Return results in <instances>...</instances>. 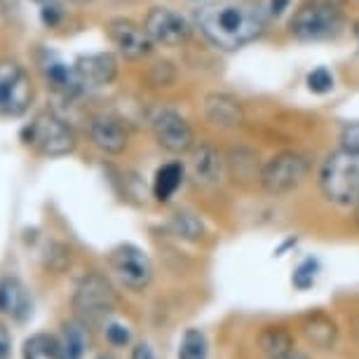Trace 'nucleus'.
I'll return each mask as SVG.
<instances>
[{"mask_svg":"<svg viewBox=\"0 0 359 359\" xmlns=\"http://www.w3.org/2000/svg\"><path fill=\"white\" fill-rule=\"evenodd\" d=\"M270 17L256 0H209L193 15V26L221 52H237L268 31Z\"/></svg>","mask_w":359,"mask_h":359,"instance_id":"nucleus-1","label":"nucleus"},{"mask_svg":"<svg viewBox=\"0 0 359 359\" xmlns=\"http://www.w3.org/2000/svg\"><path fill=\"white\" fill-rule=\"evenodd\" d=\"M348 19L336 0H306L291 12L289 36L298 43H329L343 36Z\"/></svg>","mask_w":359,"mask_h":359,"instance_id":"nucleus-2","label":"nucleus"},{"mask_svg":"<svg viewBox=\"0 0 359 359\" xmlns=\"http://www.w3.org/2000/svg\"><path fill=\"white\" fill-rule=\"evenodd\" d=\"M317 184L324 200L336 207H355L359 202V153L338 148L322 162Z\"/></svg>","mask_w":359,"mask_h":359,"instance_id":"nucleus-3","label":"nucleus"},{"mask_svg":"<svg viewBox=\"0 0 359 359\" xmlns=\"http://www.w3.org/2000/svg\"><path fill=\"white\" fill-rule=\"evenodd\" d=\"M24 144L45 158H66L78 148V137L66 120L52 111H40L22 132Z\"/></svg>","mask_w":359,"mask_h":359,"instance_id":"nucleus-4","label":"nucleus"},{"mask_svg":"<svg viewBox=\"0 0 359 359\" xmlns=\"http://www.w3.org/2000/svg\"><path fill=\"white\" fill-rule=\"evenodd\" d=\"M310 172H313V160L306 153L282 151L275 153L261 167L259 186L263 188V193L273 195V198H284V195L296 193L306 184Z\"/></svg>","mask_w":359,"mask_h":359,"instance_id":"nucleus-5","label":"nucleus"},{"mask_svg":"<svg viewBox=\"0 0 359 359\" xmlns=\"http://www.w3.org/2000/svg\"><path fill=\"white\" fill-rule=\"evenodd\" d=\"M73 310L76 320L85 322L90 329L104 324L115 310V291L108 277L101 273H87L73 294Z\"/></svg>","mask_w":359,"mask_h":359,"instance_id":"nucleus-6","label":"nucleus"},{"mask_svg":"<svg viewBox=\"0 0 359 359\" xmlns=\"http://www.w3.org/2000/svg\"><path fill=\"white\" fill-rule=\"evenodd\" d=\"M151 134L162 151L172 155H186L195 148V132L191 123L176 108L158 106L148 118Z\"/></svg>","mask_w":359,"mask_h":359,"instance_id":"nucleus-7","label":"nucleus"},{"mask_svg":"<svg viewBox=\"0 0 359 359\" xmlns=\"http://www.w3.org/2000/svg\"><path fill=\"white\" fill-rule=\"evenodd\" d=\"M33 104V85L19 62H0V118H22Z\"/></svg>","mask_w":359,"mask_h":359,"instance_id":"nucleus-8","label":"nucleus"},{"mask_svg":"<svg viewBox=\"0 0 359 359\" xmlns=\"http://www.w3.org/2000/svg\"><path fill=\"white\" fill-rule=\"evenodd\" d=\"M115 280L130 291H144L153 282V263L137 245H120L108 256Z\"/></svg>","mask_w":359,"mask_h":359,"instance_id":"nucleus-9","label":"nucleus"},{"mask_svg":"<svg viewBox=\"0 0 359 359\" xmlns=\"http://www.w3.org/2000/svg\"><path fill=\"white\" fill-rule=\"evenodd\" d=\"M106 36L115 47L120 57L130 59V62H141V59L151 57L155 50L153 38L148 36L144 24H137L134 19L115 17L106 22Z\"/></svg>","mask_w":359,"mask_h":359,"instance_id":"nucleus-10","label":"nucleus"},{"mask_svg":"<svg viewBox=\"0 0 359 359\" xmlns=\"http://www.w3.org/2000/svg\"><path fill=\"white\" fill-rule=\"evenodd\" d=\"M144 29L153 38V43L160 47H181L191 38V26H188L186 19L176 10L165 8V5H155V8L148 10Z\"/></svg>","mask_w":359,"mask_h":359,"instance_id":"nucleus-11","label":"nucleus"},{"mask_svg":"<svg viewBox=\"0 0 359 359\" xmlns=\"http://www.w3.org/2000/svg\"><path fill=\"white\" fill-rule=\"evenodd\" d=\"M90 141L106 155H120L130 146V127L125 125L123 118L111 113H99L90 120L87 127Z\"/></svg>","mask_w":359,"mask_h":359,"instance_id":"nucleus-12","label":"nucleus"},{"mask_svg":"<svg viewBox=\"0 0 359 359\" xmlns=\"http://www.w3.org/2000/svg\"><path fill=\"white\" fill-rule=\"evenodd\" d=\"M76 73L83 85V90H99V87L111 85L118 78L120 62L113 52H94L83 54L76 59Z\"/></svg>","mask_w":359,"mask_h":359,"instance_id":"nucleus-13","label":"nucleus"},{"mask_svg":"<svg viewBox=\"0 0 359 359\" xmlns=\"http://www.w3.org/2000/svg\"><path fill=\"white\" fill-rule=\"evenodd\" d=\"M205 120L216 130H237L245 125V106L228 92H209L202 101Z\"/></svg>","mask_w":359,"mask_h":359,"instance_id":"nucleus-14","label":"nucleus"},{"mask_svg":"<svg viewBox=\"0 0 359 359\" xmlns=\"http://www.w3.org/2000/svg\"><path fill=\"white\" fill-rule=\"evenodd\" d=\"M188 169H191V176L198 186L214 188L223 181V176L228 172V165L219 148H214L212 144H200V146L195 144V148L191 151Z\"/></svg>","mask_w":359,"mask_h":359,"instance_id":"nucleus-15","label":"nucleus"},{"mask_svg":"<svg viewBox=\"0 0 359 359\" xmlns=\"http://www.w3.org/2000/svg\"><path fill=\"white\" fill-rule=\"evenodd\" d=\"M40 71H43V78L47 87H52L54 92L66 94V97H73L78 92H85L83 85L78 80L76 66H69L66 62H62L54 54H47V59L40 62Z\"/></svg>","mask_w":359,"mask_h":359,"instance_id":"nucleus-16","label":"nucleus"},{"mask_svg":"<svg viewBox=\"0 0 359 359\" xmlns=\"http://www.w3.org/2000/svg\"><path fill=\"white\" fill-rule=\"evenodd\" d=\"M0 313L15 317L17 322H24L31 315V298L29 291L15 277L0 280Z\"/></svg>","mask_w":359,"mask_h":359,"instance_id":"nucleus-17","label":"nucleus"},{"mask_svg":"<svg viewBox=\"0 0 359 359\" xmlns=\"http://www.w3.org/2000/svg\"><path fill=\"white\" fill-rule=\"evenodd\" d=\"M186 181V167L179 160L165 162L162 167H158L153 179V195L158 202H169L179 193V188Z\"/></svg>","mask_w":359,"mask_h":359,"instance_id":"nucleus-18","label":"nucleus"},{"mask_svg":"<svg viewBox=\"0 0 359 359\" xmlns=\"http://www.w3.org/2000/svg\"><path fill=\"white\" fill-rule=\"evenodd\" d=\"M303 336L308 338L315 348L320 350H331L336 345V338H338V327L331 317L322 315V313H315L310 315L306 322H303Z\"/></svg>","mask_w":359,"mask_h":359,"instance_id":"nucleus-19","label":"nucleus"},{"mask_svg":"<svg viewBox=\"0 0 359 359\" xmlns=\"http://www.w3.org/2000/svg\"><path fill=\"white\" fill-rule=\"evenodd\" d=\"M85 322L73 320L64 324L62 331V359H83L90 348V331Z\"/></svg>","mask_w":359,"mask_h":359,"instance_id":"nucleus-20","label":"nucleus"},{"mask_svg":"<svg viewBox=\"0 0 359 359\" xmlns=\"http://www.w3.org/2000/svg\"><path fill=\"white\" fill-rule=\"evenodd\" d=\"M228 165V174L233 176V181H240V184H249V181H259V155L247 151V148H233L230 155L226 158Z\"/></svg>","mask_w":359,"mask_h":359,"instance_id":"nucleus-21","label":"nucleus"},{"mask_svg":"<svg viewBox=\"0 0 359 359\" xmlns=\"http://www.w3.org/2000/svg\"><path fill=\"white\" fill-rule=\"evenodd\" d=\"M24 359H62V341L50 334H33L24 341Z\"/></svg>","mask_w":359,"mask_h":359,"instance_id":"nucleus-22","label":"nucleus"},{"mask_svg":"<svg viewBox=\"0 0 359 359\" xmlns=\"http://www.w3.org/2000/svg\"><path fill=\"white\" fill-rule=\"evenodd\" d=\"M259 345L268 357H277L294 350V336L282 327H266L259 336Z\"/></svg>","mask_w":359,"mask_h":359,"instance_id":"nucleus-23","label":"nucleus"},{"mask_svg":"<svg viewBox=\"0 0 359 359\" xmlns=\"http://www.w3.org/2000/svg\"><path fill=\"white\" fill-rule=\"evenodd\" d=\"M172 233L176 237H181V240L198 242L205 237V223L193 212H176L172 216Z\"/></svg>","mask_w":359,"mask_h":359,"instance_id":"nucleus-24","label":"nucleus"},{"mask_svg":"<svg viewBox=\"0 0 359 359\" xmlns=\"http://www.w3.org/2000/svg\"><path fill=\"white\" fill-rule=\"evenodd\" d=\"M207 355H209V341L205 331L186 329L179 343V359H207Z\"/></svg>","mask_w":359,"mask_h":359,"instance_id":"nucleus-25","label":"nucleus"},{"mask_svg":"<svg viewBox=\"0 0 359 359\" xmlns=\"http://www.w3.org/2000/svg\"><path fill=\"white\" fill-rule=\"evenodd\" d=\"M43 266L50 273H64L71 266V249L64 242L50 240L43 249Z\"/></svg>","mask_w":359,"mask_h":359,"instance_id":"nucleus-26","label":"nucleus"},{"mask_svg":"<svg viewBox=\"0 0 359 359\" xmlns=\"http://www.w3.org/2000/svg\"><path fill=\"white\" fill-rule=\"evenodd\" d=\"M317 275H320V261H317L315 256H308V259H303L296 266L294 275H291V284H294L298 291H308L310 287H315Z\"/></svg>","mask_w":359,"mask_h":359,"instance_id":"nucleus-27","label":"nucleus"},{"mask_svg":"<svg viewBox=\"0 0 359 359\" xmlns=\"http://www.w3.org/2000/svg\"><path fill=\"white\" fill-rule=\"evenodd\" d=\"M308 90L313 94H329L334 90V73L327 66H317L308 73Z\"/></svg>","mask_w":359,"mask_h":359,"instance_id":"nucleus-28","label":"nucleus"},{"mask_svg":"<svg viewBox=\"0 0 359 359\" xmlns=\"http://www.w3.org/2000/svg\"><path fill=\"white\" fill-rule=\"evenodd\" d=\"M106 341L113 345V348H125L127 343L132 341V331L130 327H125V324L120 322H111L106 324Z\"/></svg>","mask_w":359,"mask_h":359,"instance_id":"nucleus-29","label":"nucleus"},{"mask_svg":"<svg viewBox=\"0 0 359 359\" xmlns=\"http://www.w3.org/2000/svg\"><path fill=\"white\" fill-rule=\"evenodd\" d=\"M62 19H64V10H62V5H57V3H47L43 5V10H40V22H43L47 29H57L59 24H62Z\"/></svg>","mask_w":359,"mask_h":359,"instance_id":"nucleus-30","label":"nucleus"},{"mask_svg":"<svg viewBox=\"0 0 359 359\" xmlns=\"http://www.w3.org/2000/svg\"><path fill=\"white\" fill-rule=\"evenodd\" d=\"M341 146L348 148V151L359 153V120H355V123H348V125L343 127V132H341Z\"/></svg>","mask_w":359,"mask_h":359,"instance_id":"nucleus-31","label":"nucleus"},{"mask_svg":"<svg viewBox=\"0 0 359 359\" xmlns=\"http://www.w3.org/2000/svg\"><path fill=\"white\" fill-rule=\"evenodd\" d=\"M263 8H266L270 19H277L291 8V0H268V5H263Z\"/></svg>","mask_w":359,"mask_h":359,"instance_id":"nucleus-32","label":"nucleus"},{"mask_svg":"<svg viewBox=\"0 0 359 359\" xmlns=\"http://www.w3.org/2000/svg\"><path fill=\"white\" fill-rule=\"evenodd\" d=\"M10 352H12V336H10V329L0 322V359H10Z\"/></svg>","mask_w":359,"mask_h":359,"instance_id":"nucleus-33","label":"nucleus"},{"mask_svg":"<svg viewBox=\"0 0 359 359\" xmlns=\"http://www.w3.org/2000/svg\"><path fill=\"white\" fill-rule=\"evenodd\" d=\"M130 359H155V352L148 343H139V345H134Z\"/></svg>","mask_w":359,"mask_h":359,"instance_id":"nucleus-34","label":"nucleus"},{"mask_svg":"<svg viewBox=\"0 0 359 359\" xmlns=\"http://www.w3.org/2000/svg\"><path fill=\"white\" fill-rule=\"evenodd\" d=\"M270 359H310V357L301 355V352H294V350H289V352H284V355H277V357H270Z\"/></svg>","mask_w":359,"mask_h":359,"instance_id":"nucleus-35","label":"nucleus"},{"mask_svg":"<svg viewBox=\"0 0 359 359\" xmlns=\"http://www.w3.org/2000/svg\"><path fill=\"white\" fill-rule=\"evenodd\" d=\"M352 212H355V216H352V219H355V226H357V230H359V202L355 207H352Z\"/></svg>","mask_w":359,"mask_h":359,"instance_id":"nucleus-36","label":"nucleus"},{"mask_svg":"<svg viewBox=\"0 0 359 359\" xmlns=\"http://www.w3.org/2000/svg\"><path fill=\"white\" fill-rule=\"evenodd\" d=\"M69 3H73V5H90V3H94V0H69Z\"/></svg>","mask_w":359,"mask_h":359,"instance_id":"nucleus-37","label":"nucleus"},{"mask_svg":"<svg viewBox=\"0 0 359 359\" xmlns=\"http://www.w3.org/2000/svg\"><path fill=\"white\" fill-rule=\"evenodd\" d=\"M97 359H115V357L113 355H99Z\"/></svg>","mask_w":359,"mask_h":359,"instance_id":"nucleus-38","label":"nucleus"}]
</instances>
